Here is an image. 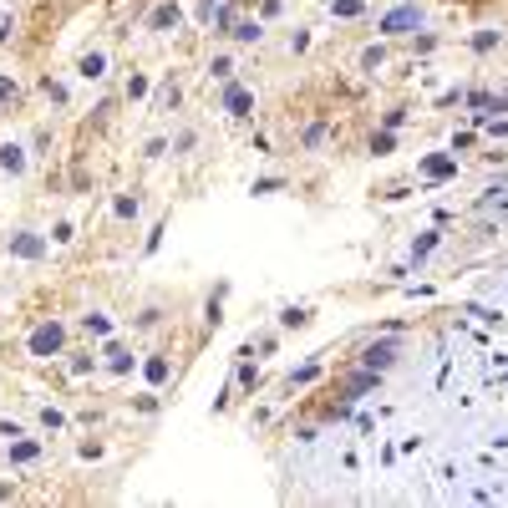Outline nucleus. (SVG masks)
<instances>
[{"mask_svg": "<svg viewBox=\"0 0 508 508\" xmlns=\"http://www.w3.org/2000/svg\"><path fill=\"white\" fill-rule=\"evenodd\" d=\"M422 26H427V15H422L417 0H396V6L376 20V31H381V36H417Z\"/></svg>", "mask_w": 508, "mask_h": 508, "instance_id": "nucleus-1", "label": "nucleus"}, {"mask_svg": "<svg viewBox=\"0 0 508 508\" xmlns=\"http://www.w3.org/2000/svg\"><path fill=\"white\" fill-rule=\"evenodd\" d=\"M61 346H67V326H56V321H41V326L31 330V341H26V351L41 356V361H51Z\"/></svg>", "mask_w": 508, "mask_h": 508, "instance_id": "nucleus-2", "label": "nucleus"}, {"mask_svg": "<svg viewBox=\"0 0 508 508\" xmlns=\"http://www.w3.org/2000/svg\"><path fill=\"white\" fill-rule=\"evenodd\" d=\"M417 173L432 178V183H448V178H457V158H453V153H427V158L417 163Z\"/></svg>", "mask_w": 508, "mask_h": 508, "instance_id": "nucleus-3", "label": "nucleus"}, {"mask_svg": "<svg viewBox=\"0 0 508 508\" xmlns=\"http://www.w3.org/2000/svg\"><path fill=\"white\" fill-rule=\"evenodd\" d=\"M219 102H224V112H229V117H249V112H254V92H249V87H239L234 76L224 81V97H219Z\"/></svg>", "mask_w": 508, "mask_h": 508, "instance_id": "nucleus-4", "label": "nucleus"}, {"mask_svg": "<svg viewBox=\"0 0 508 508\" xmlns=\"http://www.w3.org/2000/svg\"><path fill=\"white\" fill-rule=\"evenodd\" d=\"M6 249L15 254V260H41V254H46V239L31 234V229H20V234H11V239H6Z\"/></svg>", "mask_w": 508, "mask_h": 508, "instance_id": "nucleus-5", "label": "nucleus"}, {"mask_svg": "<svg viewBox=\"0 0 508 508\" xmlns=\"http://www.w3.org/2000/svg\"><path fill=\"white\" fill-rule=\"evenodd\" d=\"M178 20H183V6H178V0H163V6L147 15V31H158V36H163V31H173Z\"/></svg>", "mask_w": 508, "mask_h": 508, "instance_id": "nucleus-6", "label": "nucleus"}, {"mask_svg": "<svg viewBox=\"0 0 508 508\" xmlns=\"http://www.w3.org/2000/svg\"><path fill=\"white\" fill-rule=\"evenodd\" d=\"M392 361H396V346H392V341H381V346H366V351H361V366H366V371H387Z\"/></svg>", "mask_w": 508, "mask_h": 508, "instance_id": "nucleus-7", "label": "nucleus"}, {"mask_svg": "<svg viewBox=\"0 0 508 508\" xmlns=\"http://www.w3.org/2000/svg\"><path fill=\"white\" fill-rule=\"evenodd\" d=\"M76 76L81 81H102V76H107V51H87L76 61Z\"/></svg>", "mask_w": 508, "mask_h": 508, "instance_id": "nucleus-8", "label": "nucleus"}, {"mask_svg": "<svg viewBox=\"0 0 508 508\" xmlns=\"http://www.w3.org/2000/svg\"><path fill=\"white\" fill-rule=\"evenodd\" d=\"M0 168H6L11 178H20L26 173V147L20 142H0Z\"/></svg>", "mask_w": 508, "mask_h": 508, "instance_id": "nucleus-9", "label": "nucleus"}, {"mask_svg": "<svg viewBox=\"0 0 508 508\" xmlns=\"http://www.w3.org/2000/svg\"><path fill=\"white\" fill-rule=\"evenodd\" d=\"M142 376L153 381V387H163V381L173 376V361H168V356H147V361H142Z\"/></svg>", "mask_w": 508, "mask_h": 508, "instance_id": "nucleus-10", "label": "nucleus"}, {"mask_svg": "<svg viewBox=\"0 0 508 508\" xmlns=\"http://www.w3.org/2000/svg\"><path fill=\"white\" fill-rule=\"evenodd\" d=\"M229 36H234L239 46H249V41H265V26H260V20H234V26H229Z\"/></svg>", "mask_w": 508, "mask_h": 508, "instance_id": "nucleus-11", "label": "nucleus"}, {"mask_svg": "<svg viewBox=\"0 0 508 508\" xmlns=\"http://www.w3.org/2000/svg\"><path fill=\"white\" fill-rule=\"evenodd\" d=\"M41 457V442L31 437H11V462H36Z\"/></svg>", "mask_w": 508, "mask_h": 508, "instance_id": "nucleus-12", "label": "nucleus"}, {"mask_svg": "<svg viewBox=\"0 0 508 508\" xmlns=\"http://www.w3.org/2000/svg\"><path fill=\"white\" fill-rule=\"evenodd\" d=\"M381 67H387V46L376 41V46H366V51H361V72H366V76H376Z\"/></svg>", "mask_w": 508, "mask_h": 508, "instance_id": "nucleus-13", "label": "nucleus"}, {"mask_svg": "<svg viewBox=\"0 0 508 508\" xmlns=\"http://www.w3.org/2000/svg\"><path fill=\"white\" fill-rule=\"evenodd\" d=\"M280 326H285V330L310 326V310H305V305H285V310H280Z\"/></svg>", "mask_w": 508, "mask_h": 508, "instance_id": "nucleus-14", "label": "nucleus"}, {"mask_svg": "<svg viewBox=\"0 0 508 508\" xmlns=\"http://www.w3.org/2000/svg\"><path fill=\"white\" fill-rule=\"evenodd\" d=\"M330 15L356 20V15H366V0H330Z\"/></svg>", "mask_w": 508, "mask_h": 508, "instance_id": "nucleus-15", "label": "nucleus"}, {"mask_svg": "<svg viewBox=\"0 0 508 508\" xmlns=\"http://www.w3.org/2000/svg\"><path fill=\"white\" fill-rule=\"evenodd\" d=\"M138 208H142L138 194H117V199H112V214H117V219H138Z\"/></svg>", "mask_w": 508, "mask_h": 508, "instance_id": "nucleus-16", "label": "nucleus"}, {"mask_svg": "<svg viewBox=\"0 0 508 508\" xmlns=\"http://www.w3.org/2000/svg\"><path fill=\"white\" fill-rule=\"evenodd\" d=\"M437 244H442V234H437V229H432V234H422V239L412 244V265H422V260H427V254H432Z\"/></svg>", "mask_w": 508, "mask_h": 508, "instance_id": "nucleus-17", "label": "nucleus"}, {"mask_svg": "<svg viewBox=\"0 0 508 508\" xmlns=\"http://www.w3.org/2000/svg\"><path fill=\"white\" fill-rule=\"evenodd\" d=\"M498 41H503V31H493V26H488V31H478V36H473V51H483V56H488V51L498 46Z\"/></svg>", "mask_w": 508, "mask_h": 508, "instance_id": "nucleus-18", "label": "nucleus"}, {"mask_svg": "<svg viewBox=\"0 0 508 508\" xmlns=\"http://www.w3.org/2000/svg\"><path fill=\"white\" fill-rule=\"evenodd\" d=\"M107 366H112V371L122 376V371H133V356H127L122 346H107Z\"/></svg>", "mask_w": 508, "mask_h": 508, "instance_id": "nucleus-19", "label": "nucleus"}, {"mask_svg": "<svg viewBox=\"0 0 508 508\" xmlns=\"http://www.w3.org/2000/svg\"><path fill=\"white\" fill-rule=\"evenodd\" d=\"M15 92H20V87H15V76H11V72H0V112H6L11 102H15Z\"/></svg>", "mask_w": 508, "mask_h": 508, "instance_id": "nucleus-20", "label": "nucleus"}, {"mask_svg": "<svg viewBox=\"0 0 508 508\" xmlns=\"http://www.w3.org/2000/svg\"><path fill=\"white\" fill-rule=\"evenodd\" d=\"M208 76L229 81V76H234V56H214V61H208Z\"/></svg>", "mask_w": 508, "mask_h": 508, "instance_id": "nucleus-21", "label": "nucleus"}, {"mask_svg": "<svg viewBox=\"0 0 508 508\" xmlns=\"http://www.w3.org/2000/svg\"><path fill=\"white\" fill-rule=\"evenodd\" d=\"M392 147H396V133H392V127H381V133L371 138V153L381 158V153H392Z\"/></svg>", "mask_w": 508, "mask_h": 508, "instance_id": "nucleus-22", "label": "nucleus"}, {"mask_svg": "<svg viewBox=\"0 0 508 508\" xmlns=\"http://www.w3.org/2000/svg\"><path fill=\"white\" fill-rule=\"evenodd\" d=\"M142 97H147V76L133 72V76H127V102H142Z\"/></svg>", "mask_w": 508, "mask_h": 508, "instance_id": "nucleus-23", "label": "nucleus"}, {"mask_svg": "<svg viewBox=\"0 0 508 508\" xmlns=\"http://www.w3.org/2000/svg\"><path fill=\"white\" fill-rule=\"evenodd\" d=\"M326 133H330V127H326V122H310L300 142H305V147H321V142H326Z\"/></svg>", "mask_w": 508, "mask_h": 508, "instance_id": "nucleus-24", "label": "nucleus"}, {"mask_svg": "<svg viewBox=\"0 0 508 508\" xmlns=\"http://www.w3.org/2000/svg\"><path fill=\"white\" fill-rule=\"evenodd\" d=\"M315 376H321V366H300V371H295V376H290V392H295V387H310V381H315Z\"/></svg>", "mask_w": 508, "mask_h": 508, "instance_id": "nucleus-25", "label": "nucleus"}, {"mask_svg": "<svg viewBox=\"0 0 508 508\" xmlns=\"http://www.w3.org/2000/svg\"><path fill=\"white\" fill-rule=\"evenodd\" d=\"M87 330H92V335H107L112 321H107V315H87Z\"/></svg>", "mask_w": 508, "mask_h": 508, "instance_id": "nucleus-26", "label": "nucleus"}, {"mask_svg": "<svg viewBox=\"0 0 508 508\" xmlns=\"http://www.w3.org/2000/svg\"><path fill=\"white\" fill-rule=\"evenodd\" d=\"M41 87H46V97H51V102H67V87H61V81H51V76H46Z\"/></svg>", "mask_w": 508, "mask_h": 508, "instance_id": "nucleus-27", "label": "nucleus"}, {"mask_svg": "<svg viewBox=\"0 0 508 508\" xmlns=\"http://www.w3.org/2000/svg\"><path fill=\"white\" fill-rule=\"evenodd\" d=\"M97 361H92V356H72V376H87Z\"/></svg>", "mask_w": 508, "mask_h": 508, "instance_id": "nucleus-28", "label": "nucleus"}, {"mask_svg": "<svg viewBox=\"0 0 508 508\" xmlns=\"http://www.w3.org/2000/svg\"><path fill=\"white\" fill-rule=\"evenodd\" d=\"M61 422H67V417H61L56 407H46V412H41V427H51V432H56V427H61Z\"/></svg>", "mask_w": 508, "mask_h": 508, "instance_id": "nucleus-29", "label": "nucleus"}, {"mask_svg": "<svg viewBox=\"0 0 508 508\" xmlns=\"http://www.w3.org/2000/svg\"><path fill=\"white\" fill-rule=\"evenodd\" d=\"M194 142H199V133H178V138H173V153H188Z\"/></svg>", "mask_w": 508, "mask_h": 508, "instance_id": "nucleus-30", "label": "nucleus"}, {"mask_svg": "<svg viewBox=\"0 0 508 508\" xmlns=\"http://www.w3.org/2000/svg\"><path fill=\"white\" fill-rule=\"evenodd\" d=\"M203 15H214V0H203Z\"/></svg>", "mask_w": 508, "mask_h": 508, "instance_id": "nucleus-31", "label": "nucleus"}]
</instances>
